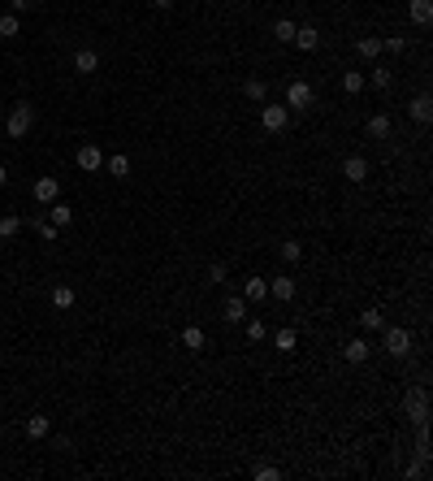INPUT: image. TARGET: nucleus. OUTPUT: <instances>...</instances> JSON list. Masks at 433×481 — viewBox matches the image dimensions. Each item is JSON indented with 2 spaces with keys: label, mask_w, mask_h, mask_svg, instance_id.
Here are the masks:
<instances>
[{
  "label": "nucleus",
  "mask_w": 433,
  "mask_h": 481,
  "mask_svg": "<svg viewBox=\"0 0 433 481\" xmlns=\"http://www.w3.org/2000/svg\"><path fill=\"white\" fill-rule=\"evenodd\" d=\"M104 169L108 173H113V178H131V156H104Z\"/></svg>",
  "instance_id": "nucleus-24"
},
{
  "label": "nucleus",
  "mask_w": 433,
  "mask_h": 481,
  "mask_svg": "<svg viewBox=\"0 0 433 481\" xmlns=\"http://www.w3.org/2000/svg\"><path fill=\"white\" fill-rule=\"evenodd\" d=\"M22 30V18L18 13H0V39H13Z\"/></svg>",
  "instance_id": "nucleus-29"
},
{
  "label": "nucleus",
  "mask_w": 433,
  "mask_h": 481,
  "mask_svg": "<svg viewBox=\"0 0 433 481\" xmlns=\"http://www.w3.org/2000/svg\"><path fill=\"white\" fill-rule=\"evenodd\" d=\"M312 104H316L312 83H303V78H291V83H286V109H291V113H303V109H312Z\"/></svg>",
  "instance_id": "nucleus-2"
},
{
  "label": "nucleus",
  "mask_w": 433,
  "mask_h": 481,
  "mask_svg": "<svg viewBox=\"0 0 433 481\" xmlns=\"http://www.w3.org/2000/svg\"><path fill=\"white\" fill-rule=\"evenodd\" d=\"M381 347H386V356L403 360V356H412V334L403 326H381Z\"/></svg>",
  "instance_id": "nucleus-1"
},
{
  "label": "nucleus",
  "mask_w": 433,
  "mask_h": 481,
  "mask_svg": "<svg viewBox=\"0 0 433 481\" xmlns=\"http://www.w3.org/2000/svg\"><path fill=\"white\" fill-rule=\"evenodd\" d=\"M416 455H421V460H429V421H421V425H416Z\"/></svg>",
  "instance_id": "nucleus-32"
},
{
  "label": "nucleus",
  "mask_w": 433,
  "mask_h": 481,
  "mask_svg": "<svg viewBox=\"0 0 433 481\" xmlns=\"http://www.w3.org/2000/svg\"><path fill=\"white\" fill-rule=\"evenodd\" d=\"M48 221H52L57 230H66L70 221H74V208H70V204H61V200H57V204H48Z\"/></svg>",
  "instance_id": "nucleus-19"
},
{
  "label": "nucleus",
  "mask_w": 433,
  "mask_h": 481,
  "mask_svg": "<svg viewBox=\"0 0 433 481\" xmlns=\"http://www.w3.org/2000/svg\"><path fill=\"white\" fill-rule=\"evenodd\" d=\"M243 299H247V303L269 299V278H247V282H243Z\"/></svg>",
  "instance_id": "nucleus-17"
},
{
  "label": "nucleus",
  "mask_w": 433,
  "mask_h": 481,
  "mask_svg": "<svg viewBox=\"0 0 433 481\" xmlns=\"http://www.w3.org/2000/svg\"><path fill=\"white\" fill-rule=\"evenodd\" d=\"M407 113H412V122H421V126H429L433 122V100L421 91V95H412V104H407Z\"/></svg>",
  "instance_id": "nucleus-10"
},
{
  "label": "nucleus",
  "mask_w": 433,
  "mask_h": 481,
  "mask_svg": "<svg viewBox=\"0 0 433 481\" xmlns=\"http://www.w3.org/2000/svg\"><path fill=\"white\" fill-rule=\"evenodd\" d=\"M5 182H9V169H5V165H0V187H5Z\"/></svg>",
  "instance_id": "nucleus-41"
},
{
  "label": "nucleus",
  "mask_w": 433,
  "mask_h": 481,
  "mask_svg": "<svg viewBox=\"0 0 433 481\" xmlns=\"http://www.w3.org/2000/svg\"><path fill=\"white\" fill-rule=\"evenodd\" d=\"M368 351H373V347H368L364 339H351V343H343V360H347V364H364Z\"/></svg>",
  "instance_id": "nucleus-16"
},
{
  "label": "nucleus",
  "mask_w": 433,
  "mask_h": 481,
  "mask_svg": "<svg viewBox=\"0 0 433 481\" xmlns=\"http://www.w3.org/2000/svg\"><path fill=\"white\" fill-rule=\"evenodd\" d=\"M173 5H178V0H152V9H160V13H165V9H173Z\"/></svg>",
  "instance_id": "nucleus-40"
},
{
  "label": "nucleus",
  "mask_w": 433,
  "mask_h": 481,
  "mask_svg": "<svg viewBox=\"0 0 433 481\" xmlns=\"http://www.w3.org/2000/svg\"><path fill=\"white\" fill-rule=\"evenodd\" d=\"M360 326L364 330H381V326H386V312H381V308H364L360 312Z\"/></svg>",
  "instance_id": "nucleus-30"
},
{
  "label": "nucleus",
  "mask_w": 433,
  "mask_h": 481,
  "mask_svg": "<svg viewBox=\"0 0 433 481\" xmlns=\"http://www.w3.org/2000/svg\"><path fill=\"white\" fill-rule=\"evenodd\" d=\"M403 416H407L412 425L429 421V390H425V386H412V390L403 395Z\"/></svg>",
  "instance_id": "nucleus-5"
},
{
  "label": "nucleus",
  "mask_w": 433,
  "mask_h": 481,
  "mask_svg": "<svg viewBox=\"0 0 433 481\" xmlns=\"http://www.w3.org/2000/svg\"><path fill=\"white\" fill-rule=\"evenodd\" d=\"M243 95H247V100H256V104H264V100H269V83H264V78H247V83H243Z\"/></svg>",
  "instance_id": "nucleus-22"
},
{
  "label": "nucleus",
  "mask_w": 433,
  "mask_h": 481,
  "mask_svg": "<svg viewBox=\"0 0 433 481\" xmlns=\"http://www.w3.org/2000/svg\"><path fill=\"white\" fill-rule=\"evenodd\" d=\"M18 230H22V217H13V213L0 217V238H18Z\"/></svg>",
  "instance_id": "nucleus-31"
},
{
  "label": "nucleus",
  "mask_w": 433,
  "mask_h": 481,
  "mask_svg": "<svg viewBox=\"0 0 433 481\" xmlns=\"http://www.w3.org/2000/svg\"><path fill=\"white\" fill-rule=\"evenodd\" d=\"M35 234L44 238V243H57V234H61V230L52 226V221H35Z\"/></svg>",
  "instance_id": "nucleus-36"
},
{
  "label": "nucleus",
  "mask_w": 433,
  "mask_h": 481,
  "mask_svg": "<svg viewBox=\"0 0 433 481\" xmlns=\"http://www.w3.org/2000/svg\"><path fill=\"white\" fill-rule=\"evenodd\" d=\"M22 429H26V438H30V442H39V438H48V434H52V416H44V412H30Z\"/></svg>",
  "instance_id": "nucleus-7"
},
{
  "label": "nucleus",
  "mask_w": 433,
  "mask_h": 481,
  "mask_svg": "<svg viewBox=\"0 0 433 481\" xmlns=\"http://www.w3.org/2000/svg\"><path fill=\"white\" fill-rule=\"evenodd\" d=\"M381 53H394V57H398V53H407V39H403V35H390V39H381Z\"/></svg>",
  "instance_id": "nucleus-35"
},
{
  "label": "nucleus",
  "mask_w": 433,
  "mask_h": 481,
  "mask_svg": "<svg viewBox=\"0 0 433 481\" xmlns=\"http://www.w3.org/2000/svg\"><path fill=\"white\" fill-rule=\"evenodd\" d=\"M407 18L416 26H429L433 22V0H412V5H407Z\"/></svg>",
  "instance_id": "nucleus-18"
},
{
  "label": "nucleus",
  "mask_w": 433,
  "mask_h": 481,
  "mask_svg": "<svg viewBox=\"0 0 433 481\" xmlns=\"http://www.w3.org/2000/svg\"><path fill=\"white\" fill-rule=\"evenodd\" d=\"M295 30H299V26H295L291 18H278V22H273V30H269V35H273L278 44H291V39H295Z\"/></svg>",
  "instance_id": "nucleus-26"
},
{
  "label": "nucleus",
  "mask_w": 433,
  "mask_h": 481,
  "mask_svg": "<svg viewBox=\"0 0 433 481\" xmlns=\"http://www.w3.org/2000/svg\"><path fill=\"white\" fill-rule=\"evenodd\" d=\"M343 178H347V182H364V178H368V160H364V156H347V160H343Z\"/></svg>",
  "instance_id": "nucleus-15"
},
{
  "label": "nucleus",
  "mask_w": 433,
  "mask_h": 481,
  "mask_svg": "<svg viewBox=\"0 0 433 481\" xmlns=\"http://www.w3.org/2000/svg\"><path fill=\"white\" fill-rule=\"evenodd\" d=\"M364 131H368V139H390V131H394V122L386 117V113H373L364 122Z\"/></svg>",
  "instance_id": "nucleus-14"
},
{
  "label": "nucleus",
  "mask_w": 433,
  "mask_h": 481,
  "mask_svg": "<svg viewBox=\"0 0 433 481\" xmlns=\"http://www.w3.org/2000/svg\"><path fill=\"white\" fill-rule=\"evenodd\" d=\"M182 347H186V351H204V347H208V334H204L200 326H186V330H182Z\"/></svg>",
  "instance_id": "nucleus-20"
},
{
  "label": "nucleus",
  "mask_w": 433,
  "mask_h": 481,
  "mask_svg": "<svg viewBox=\"0 0 433 481\" xmlns=\"http://www.w3.org/2000/svg\"><path fill=\"white\" fill-rule=\"evenodd\" d=\"M356 53H360V57H368V61H377V57H381V39H377V35L356 39Z\"/></svg>",
  "instance_id": "nucleus-27"
},
{
  "label": "nucleus",
  "mask_w": 433,
  "mask_h": 481,
  "mask_svg": "<svg viewBox=\"0 0 433 481\" xmlns=\"http://www.w3.org/2000/svg\"><path fill=\"white\" fill-rule=\"evenodd\" d=\"M74 160H78V169H83V173H100V169H104V152H100V143H83V148L74 152Z\"/></svg>",
  "instance_id": "nucleus-6"
},
{
  "label": "nucleus",
  "mask_w": 433,
  "mask_h": 481,
  "mask_svg": "<svg viewBox=\"0 0 433 481\" xmlns=\"http://www.w3.org/2000/svg\"><path fill=\"white\" fill-rule=\"evenodd\" d=\"M221 321H226V326H238V321H247V299H243V295H230L226 303H221Z\"/></svg>",
  "instance_id": "nucleus-9"
},
{
  "label": "nucleus",
  "mask_w": 433,
  "mask_h": 481,
  "mask_svg": "<svg viewBox=\"0 0 433 481\" xmlns=\"http://www.w3.org/2000/svg\"><path fill=\"white\" fill-rule=\"evenodd\" d=\"M30 126H35V109H30L26 100L13 104V109H9V122H5V135H9V139H26Z\"/></svg>",
  "instance_id": "nucleus-4"
},
{
  "label": "nucleus",
  "mask_w": 433,
  "mask_h": 481,
  "mask_svg": "<svg viewBox=\"0 0 433 481\" xmlns=\"http://www.w3.org/2000/svg\"><path fill=\"white\" fill-rule=\"evenodd\" d=\"M251 477H256V481H278V477H282V469H278V464H256Z\"/></svg>",
  "instance_id": "nucleus-33"
},
{
  "label": "nucleus",
  "mask_w": 433,
  "mask_h": 481,
  "mask_svg": "<svg viewBox=\"0 0 433 481\" xmlns=\"http://www.w3.org/2000/svg\"><path fill=\"white\" fill-rule=\"evenodd\" d=\"M74 299H78V295H74V286H52V308H57V312H70V308H74Z\"/></svg>",
  "instance_id": "nucleus-21"
},
{
  "label": "nucleus",
  "mask_w": 433,
  "mask_h": 481,
  "mask_svg": "<svg viewBox=\"0 0 433 481\" xmlns=\"http://www.w3.org/2000/svg\"><path fill=\"white\" fill-rule=\"evenodd\" d=\"M208 282H213V286H221V282H226V265H208Z\"/></svg>",
  "instance_id": "nucleus-38"
},
{
  "label": "nucleus",
  "mask_w": 433,
  "mask_h": 481,
  "mask_svg": "<svg viewBox=\"0 0 433 481\" xmlns=\"http://www.w3.org/2000/svg\"><path fill=\"white\" fill-rule=\"evenodd\" d=\"M100 70V53L95 48H78L74 53V74H95Z\"/></svg>",
  "instance_id": "nucleus-12"
},
{
  "label": "nucleus",
  "mask_w": 433,
  "mask_h": 481,
  "mask_svg": "<svg viewBox=\"0 0 433 481\" xmlns=\"http://www.w3.org/2000/svg\"><path fill=\"white\" fill-rule=\"evenodd\" d=\"M9 13H18V18H22V13H30V9H35V0H9Z\"/></svg>",
  "instance_id": "nucleus-39"
},
{
  "label": "nucleus",
  "mask_w": 433,
  "mask_h": 481,
  "mask_svg": "<svg viewBox=\"0 0 433 481\" xmlns=\"http://www.w3.org/2000/svg\"><path fill=\"white\" fill-rule=\"evenodd\" d=\"M273 347L282 351V356H291V351L299 347V334H295L291 326H286V330H278V334H273Z\"/></svg>",
  "instance_id": "nucleus-23"
},
{
  "label": "nucleus",
  "mask_w": 433,
  "mask_h": 481,
  "mask_svg": "<svg viewBox=\"0 0 433 481\" xmlns=\"http://www.w3.org/2000/svg\"><path fill=\"white\" fill-rule=\"evenodd\" d=\"M364 87H368V78H364L360 70H347V74H343V91H347V95H360Z\"/></svg>",
  "instance_id": "nucleus-28"
},
{
  "label": "nucleus",
  "mask_w": 433,
  "mask_h": 481,
  "mask_svg": "<svg viewBox=\"0 0 433 481\" xmlns=\"http://www.w3.org/2000/svg\"><path fill=\"white\" fill-rule=\"evenodd\" d=\"M30 196H35V204H57V200H61V182L52 178V173H44V178L35 182V191H30Z\"/></svg>",
  "instance_id": "nucleus-8"
},
{
  "label": "nucleus",
  "mask_w": 433,
  "mask_h": 481,
  "mask_svg": "<svg viewBox=\"0 0 433 481\" xmlns=\"http://www.w3.org/2000/svg\"><path fill=\"white\" fill-rule=\"evenodd\" d=\"M278 252H282V261H286V265H299V261H303V243H299V238H282V247H278Z\"/></svg>",
  "instance_id": "nucleus-25"
},
{
  "label": "nucleus",
  "mask_w": 433,
  "mask_h": 481,
  "mask_svg": "<svg viewBox=\"0 0 433 481\" xmlns=\"http://www.w3.org/2000/svg\"><path fill=\"white\" fill-rule=\"evenodd\" d=\"M260 126H264V135H282L286 126H291V109L264 100V104H260Z\"/></svg>",
  "instance_id": "nucleus-3"
},
{
  "label": "nucleus",
  "mask_w": 433,
  "mask_h": 481,
  "mask_svg": "<svg viewBox=\"0 0 433 481\" xmlns=\"http://www.w3.org/2000/svg\"><path fill=\"white\" fill-rule=\"evenodd\" d=\"M269 295H273L278 303H291L299 295V282L295 278H273V282H269Z\"/></svg>",
  "instance_id": "nucleus-11"
},
{
  "label": "nucleus",
  "mask_w": 433,
  "mask_h": 481,
  "mask_svg": "<svg viewBox=\"0 0 433 481\" xmlns=\"http://www.w3.org/2000/svg\"><path fill=\"white\" fill-rule=\"evenodd\" d=\"M291 44L299 48V53H316V48H320V30H316V26H299Z\"/></svg>",
  "instance_id": "nucleus-13"
},
{
  "label": "nucleus",
  "mask_w": 433,
  "mask_h": 481,
  "mask_svg": "<svg viewBox=\"0 0 433 481\" xmlns=\"http://www.w3.org/2000/svg\"><path fill=\"white\" fill-rule=\"evenodd\" d=\"M247 339H251V343H260V339H269V326H264V321H260V317H251V321H247Z\"/></svg>",
  "instance_id": "nucleus-34"
},
{
  "label": "nucleus",
  "mask_w": 433,
  "mask_h": 481,
  "mask_svg": "<svg viewBox=\"0 0 433 481\" xmlns=\"http://www.w3.org/2000/svg\"><path fill=\"white\" fill-rule=\"evenodd\" d=\"M390 83H394V74H390V70H373V87H377V91H386Z\"/></svg>",
  "instance_id": "nucleus-37"
}]
</instances>
